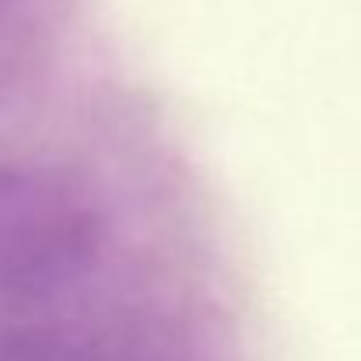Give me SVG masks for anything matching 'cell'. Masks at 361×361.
I'll return each instance as SVG.
<instances>
[{
    "instance_id": "6da1fadb",
    "label": "cell",
    "mask_w": 361,
    "mask_h": 361,
    "mask_svg": "<svg viewBox=\"0 0 361 361\" xmlns=\"http://www.w3.org/2000/svg\"><path fill=\"white\" fill-rule=\"evenodd\" d=\"M49 0H0V46L21 42V35L28 39L32 32V18H39L46 11Z\"/></svg>"
}]
</instances>
